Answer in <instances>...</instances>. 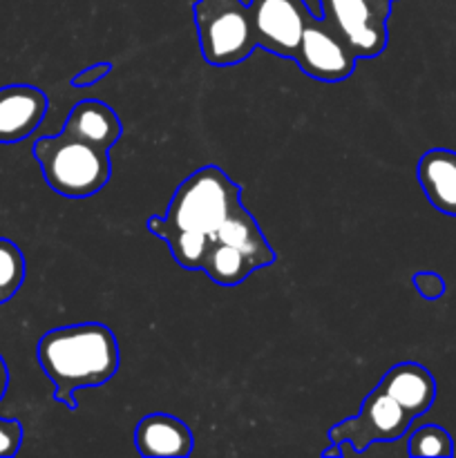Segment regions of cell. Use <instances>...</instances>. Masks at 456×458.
<instances>
[{"mask_svg":"<svg viewBox=\"0 0 456 458\" xmlns=\"http://www.w3.org/2000/svg\"><path fill=\"white\" fill-rule=\"evenodd\" d=\"M241 208V188L217 165H204L183 179L164 217L148 219V231L168 244L174 262L199 271L215 233Z\"/></svg>","mask_w":456,"mask_h":458,"instance_id":"cell-1","label":"cell"},{"mask_svg":"<svg viewBox=\"0 0 456 458\" xmlns=\"http://www.w3.org/2000/svg\"><path fill=\"white\" fill-rule=\"evenodd\" d=\"M38 362L54 383V401L76 410V392L106 385L119 369V343L101 322L58 327L38 343Z\"/></svg>","mask_w":456,"mask_h":458,"instance_id":"cell-2","label":"cell"},{"mask_svg":"<svg viewBox=\"0 0 456 458\" xmlns=\"http://www.w3.org/2000/svg\"><path fill=\"white\" fill-rule=\"evenodd\" d=\"M34 157L47 186L70 199L97 195L110 182L112 164L107 150L88 146L65 132L38 139L34 143Z\"/></svg>","mask_w":456,"mask_h":458,"instance_id":"cell-3","label":"cell"},{"mask_svg":"<svg viewBox=\"0 0 456 458\" xmlns=\"http://www.w3.org/2000/svg\"><path fill=\"white\" fill-rule=\"evenodd\" d=\"M273 262H275V250L259 231L253 215L241 206L215 233L201 259L199 271H204L215 284L237 286L259 268L271 267Z\"/></svg>","mask_w":456,"mask_h":458,"instance_id":"cell-4","label":"cell"},{"mask_svg":"<svg viewBox=\"0 0 456 458\" xmlns=\"http://www.w3.org/2000/svg\"><path fill=\"white\" fill-rule=\"evenodd\" d=\"M195 25L204 61L231 67L258 49L253 18L244 0H197Z\"/></svg>","mask_w":456,"mask_h":458,"instance_id":"cell-5","label":"cell"},{"mask_svg":"<svg viewBox=\"0 0 456 458\" xmlns=\"http://www.w3.org/2000/svg\"><path fill=\"white\" fill-rule=\"evenodd\" d=\"M392 0H320V16L342 34L358 58H376L387 47Z\"/></svg>","mask_w":456,"mask_h":458,"instance_id":"cell-6","label":"cell"},{"mask_svg":"<svg viewBox=\"0 0 456 458\" xmlns=\"http://www.w3.org/2000/svg\"><path fill=\"white\" fill-rule=\"evenodd\" d=\"M411 420L414 416L405 407H401L383 389L376 387L362 401L358 416L342 420L329 429V441H349L356 447L358 456H362V452L369 450L374 443H393L405 437Z\"/></svg>","mask_w":456,"mask_h":458,"instance_id":"cell-7","label":"cell"},{"mask_svg":"<svg viewBox=\"0 0 456 458\" xmlns=\"http://www.w3.org/2000/svg\"><path fill=\"white\" fill-rule=\"evenodd\" d=\"M293 61L311 79L338 83L353 74L358 56L334 25L322 16H313L304 27Z\"/></svg>","mask_w":456,"mask_h":458,"instance_id":"cell-8","label":"cell"},{"mask_svg":"<svg viewBox=\"0 0 456 458\" xmlns=\"http://www.w3.org/2000/svg\"><path fill=\"white\" fill-rule=\"evenodd\" d=\"M249 9L258 47L293 61L304 27L316 12L304 0H250Z\"/></svg>","mask_w":456,"mask_h":458,"instance_id":"cell-9","label":"cell"},{"mask_svg":"<svg viewBox=\"0 0 456 458\" xmlns=\"http://www.w3.org/2000/svg\"><path fill=\"white\" fill-rule=\"evenodd\" d=\"M47 97L34 85L0 88V143L25 141L45 119Z\"/></svg>","mask_w":456,"mask_h":458,"instance_id":"cell-10","label":"cell"},{"mask_svg":"<svg viewBox=\"0 0 456 458\" xmlns=\"http://www.w3.org/2000/svg\"><path fill=\"white\" fill-rule=\"evenodd\" d=\"M134 447L141 456L183 458L195 447L188 425L170 414H150L134 428Z\"/></svg>","mask_w":456,"mask_h":458,"instance_id":"cell-11","label":"cell"},{"mask_svg":"<svg viewBox=\"0 0 456 458\" xmlns=\"http://www.w3.org/2000/svg\"><path fill=\"white\" fill-rule=\"evenodd\" d=\"M61 132L98 150H110L123 134V125L107 103L88 98V101L76 103Z\"/></svg>","mask_w":456,"mask_h":458,"instance_id":"cell-12","label":"cell"},{"mask_svg":"<svg viewBox=\"0 0 456 458\" xmlns=\"http://www.w3.org/2000/svg\"><path fill=\"white\" fill-rule=\"evenodd\" d=\"M387 396L401 407H405L411 416H420L429 411L436 398V380L418 362H398L393 365L383 380L378 383Z\"/></svg>","mask_w":456,"mask_h":458,"instance_id":"cell-13","label":"cell"},{"mask_svg":"<svg viewBox=\"0 0 456 458\" xmlns=\"http://www.w3.org/2000/svg\"><path fill=\"white\" fill-rule=\"evenodd\" d=\"M416 177L429 204L438 213L456 217V152L445 148L427 150L420 157Z\"/></svg>","mask_w":456,"mask_h":458,"instance_id":"cell-14","label":"cell"},{"mask_svg":"<svg viewBox=\"0 0 456 458\" xmlns=\"http://www.w3.org/2000/svg\"><path fill=\"white\" fill-rule=\"evenodd\" d=\"M25 280V258L12 240L0 237V304L9 302Z\"/></svg>","mask_w":456,"mask_h":458,"instance_id":"cell-15","label":"cell"},{"mask_svg":"<svg viewBox=\"0 0 456 458\" xmlns=\"http://www.w3.org/2000/svg\"><path fill=\"white\" fill-rule=\"evenodd\" d=\"M454 443L452 437L438 425H425L410 437V456H452Z\"/></svg>","mask_w":456,"mask_h":458,"instance_id":"cell-16","label":"cell"},{"mask_svg":"<svg viewBox=\"0 0 456 458\" xmlns=\"http://www.w3.org/2000/svg\"><path fill=\"white\" fill-rule=\"evenodd\" d=\"M22 443V428L13 419H0V456L18 454Z\"/></svg>","mask_w":456,"mask_h":458,"instance_id":"cell-17","label":"cell"},{"mask_svg":"<svg viewBox=\"0 0 456 458\" xmlns=\"http://www.w3.org/2000/svg\"><path fill=\"white\" fill-rule=\"evenodd\" d=\"M411 282H414L416 291H418L425 300H438L445 293V282H443V277L438 276V273L420 271L411 277Z\"/></svg>","mask_w":456,"mask_h":458,"instance_id":"cell-18","label":"cell"},{"mask_svg":"<svg viewBox=\"0 0 456 458\" xmlns=\"http://www.w3.org/2000/svg\"><path fill=\"white\" fill-rule=\"evenodd\" d=\"M112 72V63H97V65L88 67V70L79 72V74L72 79V88H92V85H97L98 81L106 79L107 74Z\"/></svg>","mask_w":456,"mask_h":458,"instance_id":"cell-19","label":"cell"},{"mask_svg":"<svg viewBox=\"0 0 456 458\" xmlns=\"http://www.w3.org/2000/svg\"><path fill=\"white\" fill-rule=\"evenodd\" d=\"M7 387H9V371H7V365H4L3 356H0V401H3L4 394H7Z\"/></svg>","mask_w":456,"mask_h":458,"instance_id":"cell-20","label":"cell"},{"mask_svg":"<svg viewBox=\"0 0 456 458\" xmlns=\"http://www.w3.org/2000/svg\"><path fill=\"white\" fill-rule=\"evenodd\" d=\"M322 456H325V458L340 456V445H338V443H331V447H326V450L322 452Z\"/></svg>","mask_w":456,"mask_h":458,"instance_id":"cell-21","label":"cell"},{"mask_svg":"<svg viewBox=\"0 0 456 458\" xmlns=\"http://www.w3.org/2000/svg\"><path fill=\"white\" fill-rule=\"evenodd\" d=\"M392 3H393V0H392Z\"/></svg>","mask_w":456,"mask_h":458,"instance_id":"cell-22","label":"cell"}]
</instances>
